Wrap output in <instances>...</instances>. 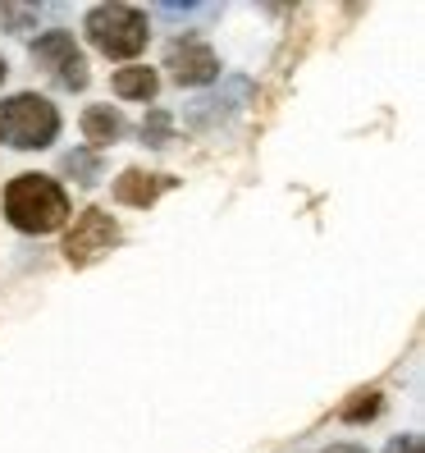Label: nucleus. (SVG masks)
<instances>
[{
  "mask_svg": "<svg viewBox=\"0 0 425 453\" xmlns=\"http://www.w3.org/2000/svg\"><path fill=\"white\" fill-rule=\"evenodd\" d=\"M119 238H124V229H119V220L110 216V211H105V206H87V211H78L73 225L65 229L60 252H65V261L73 265V271H83V265L101 261L105 252H115Z\"/></svg>",
  "mask_w": 425,
  "mask_h": 453,
  "instance_id": "20e7f679",
  "label": "nucleus"
},
{
  "mask_svg": "<svg viewBox=\"0 0 425 453\" xmlns=\"http://www.w3.org/2000/svg\"><path fill=\"white\" fill-rule=\"evenodd\" d=\"M174 174H156V170H142V165H128L115 183H110V193H115V202L119 206H133V211H147V206H156L170 188H174Z\"/></svg>",
  "mask_w": 425,
  "mask_h": 453,
  "instance_id": "423d86ee",
  "label": "nucleus"
},
{
  "mask_svg": "<svg viewBox=\"0 0 425 453\" xmlns=\"http://www.w3.org/2000/svg\"><path fill=\"white\" fill-rule=\"evenodd\" d=\"M60 174H69L73 183L92 188V183H101V174H105V156L92 151V147H73V151L60 156Z\"/></svg>",
  "mask_w": 425,
  "mask_h": 453,
  "instance_id": "9d476101",
  "label": "nucleus"
},
{
  "mask_svg": "<svg viewBox=\"0 0 425 453\" xmlns=\"http://www.w3.org/2000/svg\"><path fill=\"white\" fill-rule=\"evenodd\" d=\"M325 453H366V449H361V444H348V440H343V444H330Z\"/></svg>",
  "mask_w": 425,
  "mask_h": 453,
  "instance_id": "2eb2a0df",
  "label": "nucleus"
},
{
  "mask_svg": "<svg viewBox=\"0 0 425 453\" xmlns=\"http://www.w3.org/2000/svg\"><path fill=\"white\" fill-rule=\"evenodd\" d=\"M384 453H425V449H421V435H398V440H389Z\"/></svg>",
  "mask_w": 425,
  "mask_h": 453,
  "instance_id": "4468645a",
  "label": "nucleus"
},
{
  "mask_svg": "<svg viewBox=\"0 0 425 453\" xmlns=\"http://www.w3.org/2000/svg\"><path fill=\"white\" fill-rule=\"evenodd\" d=\"M380 412H384V394H380V389H357V394L348 398V403L338 408V417L348 421V426H361V421H376Z\"/></svg>",
  "mask_w": 425,
  "mask_h": 453,
  "instance_id": "f8f14e48",
  "label": "nucleus"
},
{
  "mask_svg": "<svg viewBox=\"0 0 425 453\" xmlns=\"http://www.w3.org/2000/svg\"><path fill=\"white\" fill-rule=\"evenodd\" d=\"M78 128H83V138L92 151H105L128 138V115L119 105H87L83 115H78Z\"/></svg>",
  "mask_w": 425,
  "mask_h": 453,
  "instance_id": "0eeeda50",
  "label": "nucleus"
},
{
  "mask_svg": "<svg viewBox=\"0 0 425 453\" xmlns=\"http://www.w3.org/2000/svg\"><path fill=\"white\" fill-rule=\"evenodd\" d=\"M110 92H115L119 101H142V105H151L156 96H161V69H151V65H124V69H115V78H110Z\"/></svg>",
  "mask_w": 425,
  "mask_h": 453,
  "instance_id": "1a4fd4ad",
  "label": "nucleus"
},
{
  "mask_svg": "<svg viewBox=\"0 0 425 453\" xmlns=\"http://www.w3.org/2000/svg\"><path fill=\"white\" fill-rule=\"evenodd\" d=\"M0 23H5V28H14V33H33V28H37V10H28V5H5V10H0Z\"/></svg>",
  "mask_w": 425,
  "mask_h": 453,
  "instance_id": "ddd939ff",
  "label": "nucleus"
},
{
  "mask_svg": "<svg viewBox=\"0 0 425 453\" xmlns=\"http://www.w3.org/2000/svg\"><path fill=\"white\" fill-rule=\"evenodd\" d=\"M5 78H10V60H5V56H0V83H5Z\"/></svg>",
  "mask_w": 425,
  "mask_h": 453,
  "instance_id": "dca6fc26",
  "label": "nucleus"
},
{
  "mask_svg": "<svg viewBox=\"0 0 425 453\" xmlns=\"http://www.w3.org/2000/svg\"><path fill=\"white\" fill-rule=\"evenodd\" d=\"M60 105L42 92H14L0 101V147L10 151H46L60 142Z\"/></svg>",
  "mask_w": 425,
  "mask_h": 453,
  "instance_id": "f03ea898",
  "label": "nucleus"
},
{
  "mask_svg": "<svg viewBox=\"0 0 425 453\" xmlns=\"http://www.w3.org/2000/svg\"><path fill=\"white\" fill-rule=\"evenodd\" d=\"M170 73V83L174 88H210L220 78V56H216V46L193 37V33H183L165 46V65Z\"/></svg>",
  "mask_w": 425,
  "mask_h": 453,
  "instance_id": "39448f33",
  "label": "nucleus"
},
{
  "mask_svg": "<svg viewBox=\"0 0 425 453\" xmlns=\"http://www.w3.org/2000/svg\"><path fill=\"white\" fill-rule=\"evenodd\" d=\"M138 138H142V147H151V151H165V147L174 142V115L165 111V105H147Z\"/></svg>",
  "mask_w": 425,
  "mask_h": 453,
  "instance_id": "9b49d317",
  "label": "nucleus"
},
{
  "mask_svg": "<svg viewBox=\"0 0 425 453\" xmlns=\"http://www.w3.org/2000/svg\"><path fill=\"white\" fill-rule=\"evenodd\" d=\"M28 56H33V65H37L42 73L56 78V73L69 69L73 60H83V50H78V42H73L69 28H50V33H37V37H33Z\"/></svg>",
  "mask_w": 425,
  "mask_h": 453,
  "instance_id": "6e6552de",
  "label": "nucleus"
},
{
  "mask_svg": "<svg viewBox=\"0 0 425 453\" xmlns=\"http://www.w3.org/2000/svg\"><path fill=\"white\" fill-rule=\"evenodd\" d=\"M5 220L19 234H56L69 225V193L56 174H37V170H23L5 183Z\"/></svg>",
  "mask_w": 425,
  "mask_h": 453,
  "instance_id": "f257e3e1",
  "label": "nucleus"
},
{
  "mask_svg": "<svg viewBox=\"0 0 425 453\" xmlns=\"http://www.w3.org/2000/svg\"><path fill=\"white\" fill-rule=\"evenodd\" d=\"M83 33L92 42V50H101L105 60H138L147 42H151V19L138 5H124V0H110V5H92L83 19Z\"/></svg>",
  "mask_w": 425,
  "mask_h": 453,
  "instance_id": "7ed1b4c3",
  "label": "nucleus"
}]
</instances>
